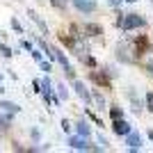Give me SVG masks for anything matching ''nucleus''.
<instances>
[{
  "mask_svg": "<svg viewBox=\"0 0 153 153\" xmlns=\"http://www.w3.org/2000/svg\"><path fill=\"white\" fill-rule=\"evenodd\" d=\"M144 23H146V21L142 19L140 14H126L123 21H121V27L123 30H135V27H142Z\"/></svg>",
  "mask_w": 153,
  "mask_h": 153,
  "instance_id": "1",
  "label": "nucleus"
},
{
  "mask_svg": "<svg viewBox=\"0 0 153 153\" xmlns=\"http://www.w3.org/2000/svg\"><path fill=\"white\" fill-rule=\"evenodd\" d=\"M89 76H91V80H94L98 87H103V89H112V82H110V76H108V73H98V71H91Z\"/></svg>",
  "mask_w": 153,
  "mask_h": 153,
  "instance_id": "2",
  "label": "nucleus"
},
{
  "mask_svg": "<svg viewBox=\"0 0 153 153\" xmlns=\"http://www.w3.org/2000/svg\"><path fill=\"white\" fill-rule=\"evenodd\" d=\"M149 48H151V41H149L146 34H140V37L135 39V53H137V55H144V53H149Z\"/></svg>",
  "mask_w": 153,
  "mask_h": 153,
  "instance_id": "3",
  "label": "nucleus"
},
{
  "mask_svg": "<svg viewBox=\"0 0 153 153\" xmlns=\"http://www.w3.org/2000/svg\"><path fill=\"white\" fill-rule=\"evenodd\" d=\"M112 130H114V133L119 135V137H126V135L130 133L133 128H130V123H126V121H123V117H121V119H114V123H112Z\"/></svg>",
  "mask_w": 153,
  "mask_h": 153,
  "instance_id": "4",
  "label": "nucleus"
},
{
  "mask_svg": "<svg viewBox=\"0 0 153 153\" xmlns=\"http://www.w3.org/2000/svg\"><path fill=\"white\" fill-rule=\"evenodd\" d=\"M126 144H128V149H142V144H144V140H142V135L140 133H133V130H130V133L126 135Z\"/></svg>",
  "mask_w": 153,
  "mask_h": 153,
  "instance_id": "5",
  "label": "nucleus"
},
{
  "mask_svg": "<svg viewBox=\"0 0 153 153\" xmlns=\"http://www.w3.org/2000/svg\"><path fill=\"white\" fill-rule=\"evenodd\" d=\"M73 5L78 7V12H82V14L96 12V2L94 0H73Z\"/></svg>",
  "mask_w": 153,
  "mask_h": 153,
  "instance_id": "6",
  "label": "nucleus"
},
{
  "mask_svg": "<svg viewBox=\"0 0 153 153\" xmlns=\"http://www.w3.org/2000/svg\"><path fill=\"white\" fill-rule=\"evenodd\" d=\"M73 87H76V91H78V96H80V98H82L85 103H91V96H89V91L85 89V85L80 82V80H76V82H73Z\"/></svg>",
  "mask_w": 153,
  "mask_h": 153,
  "instance_id": "7",
  "label": "nucleus"
},
{
  "mask_svg": "<svg viewBox=\"0 0 153 153\" xmlns=\"http://www.w3.org/2000/svg\"><path fill=\"white\" fill-rule=\"evenodd\" d=\"M69 144L73 149H78V151H89V144H87V140H82V137H71Z\"/></svg>",
  "mask_w": 153,
  "mask_h": 153,
  "instance_id": "8",
  "label": "nucleus"
},
{
  "mask_svg": "<svg viewBox=\"0 0 153 153\" xmlns=\"http://www.w3.org/2000/svg\"><path fill=\"white\" fill-rule=\"evenodd\" d=\"M85 32H87L89 37H101V34H103V27L96 25V23H85Z\"/></svg>",
  "mask_w": 153,
  "mask_h": 153,
  "instance_id": "9",
  "label": "nucleus"
},
{
  "mask_svg": "<svg viewBox=\"0 0 153 153\" xmlns=\"http://www.w3.org/2000/svg\"><path fill=\"white\" fill-rule=\"evenodd\" d=\"M78 133L82 135V137H89V133H91V126L87 121H80L78 123Z\"/></svg>",
  "mask_w": 153,
  "mask_h": 153,
  "instance_id": "10",
  "label": "nucleus"
},
{
  "mask_svg": "<svg viewBox=\"0 0 153 153\" xmlns=\"http://www.w3.org/2000/svg\"><path fill=\"white\" fill-rule=\"evenodd\" d=\"M128 98H130V103H133V105H135V112H137V114H140V103H137V96H135V91L133 89H128Z\"/></svg>",
  "mask_w": 153,
  "mask_h": 153,
  "instance_id": "11",
  "label": "nucleus"
},
{
  "mask_svg": "<svg viewBox=\"0 0 153 153\" xmlns=\"http://www.w3.org/2000/svg\"><path fill=\"white\" fill-rule=\"evenodd\" d=\"M144 103H146V110H149V112H153V91H149V94L144 96Z\"/></svg>",
  "mask_w": 153,
  "mask_h": 153,
  "instance_id": "12",
  "label": "nucleus"
},
{
  "mask_svg": "<svg viewBox=\"0 0 153 153\" xmlns=\"http://www.w3.org/2000/svg\"><path fill=\"white\" fill-rule=\"evenodd\" d=\"M110 117H112V119H121V117H123V110H121V108H117V105H114V108L110 110Z\"/></svg>",
  "mask_w": 153,
  "mask_h": 153,
  "instance_id": "13",
  "label": "nucleus"
},
{
  "mask_svg": "<svg viewBox=\"0 0 153 153\" xmlns=\"http://www.w3.org/2000/svg\"><path fill=\"white\" fill-rule=\"evenodd\" d=\"M59 41H62L64 46H73V39H71L69 34H59Z\"/></svg>",
  "mask_w": 153,
  "mask_h": 153,
  "instance_id": "14",
  "label": "nucleus"
},
{
  "mask_svg": "<svg viewBox=\"0 0 153 153\" xmlns=\"http://www.w3.org/2000/svg\"><path fill=\"white\" fill-rule=\"evenodd\" d=\"M53 5L59 7V9H64V7H66V0H53Z\"/></svg>",
  "mask_w": 153,
  "mask_h": 153,
  "instance_id": "15",
  "label": "nucleus"
},
{
  "mask_svg": "<svg viewBox=\"0 0 153 153\" xmlns=\"http://www.w3.org/2000/svg\"><path fill=\"white\" fill-rule=\"evenodd\" d=\"M94 98H96V103H98V105H101V108H103V105H105V103H103V96L98 94V91H96V94H94Z\"/></svg>",
  "mask_w": 153,
  "mask_h": 153,
  "instance_id": "16",
  "label": "nucleus"
},
{
  "mask_svg": "<svg viewBox=\"0 0 153 153\" xmlns=\"http://www.w3.org/2000/svg\"><path fill=\"white\" fill-rule=\"evenodd\" d=\"M89 117H91V121H94L96 126H103V123H101V119H98V117H96V114H91V112H89Z\"/></svg>",
  "mask_w": 153,
  "mask_h": 153,
  "instance_id": "17",
  "label": "nucleus"
},
{
  "mask_svg": "<svg viewBox=\"0 0 153 153\" xmlns=\"http://www.w3.org/2000/svg\"><path fill=\"white\" fill-rule=\"evenodd\" d=\"M62 128H64V133H69V130H71V123L64 119V121H62Z\"/></svg>",
  "mask_w": 153,
  "mask_h": 153,
  "instance_id": "18",
  "label": "nucleus"
},
{
  "mask_svg": "<svg viewBox=\"0 0 153 153\" xmlns=\"http://www.w3.org/2000/svg\"><path fill=\"white\" fill-rule=\"evenodd\" d=\"M59 96H62V98H66V96H69V94H66V89H64L62 85H59Z\"/></svg>",
  "mask_w": 153,
  "mask_h": 153,
  "instance_id": "19",
  "label": "nucleus"
},
{
  "mask_svg": "<svg viewBox=\"0 0 153 153\" xmlns=\"http://www.w3.org/2000/svg\"><path fill=\"white\" fill-rule=\"evenodd\" d=\"M108 2H110L112 7H119V5H121V0H108Z\"/></svg>",
  "mask_w": 153,
  "mask_h": 153,
  "instance_id": "20",
  "label": "nucleus"
},
{
  "mask_svg": "<svg viewBox=\"0 0 153 153\" xmlns=\"http://www.w3.org/2000/svg\"><path fill=\"white\" fill-rule=\"evenodd\" d=\"M146 69H149V71H151V73H153V59H151V62H149V66H146Z\"/></svg>",
  "mask_w": 153,
  "mask_h": 153,
  "instance_id": "21",
  "label": "nucleus"
},
{
  "mask_svg": "<svg viewBox=\"0 0 153 153\" xmlns=\"http://www.w3.org/2000/svg\"><path fill=\"white\" fill-rule=\"evenodd\" d=\"M128 2H137V0H128Z\"/></svg>",
  "mask_w": 153,
  "mask_h": 153,
  "instance_id": "22",
  "label": "nucleus"
}]
</instances>
